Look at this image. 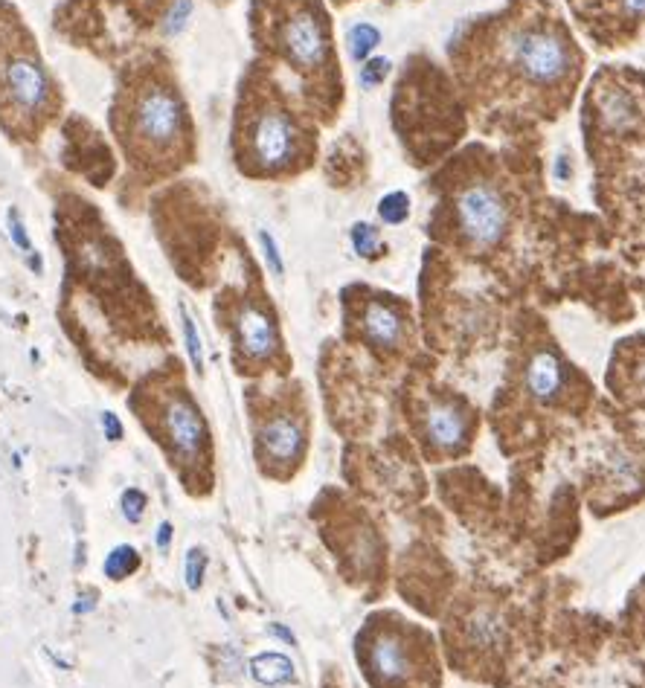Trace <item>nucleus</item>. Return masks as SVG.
<instances>
[{"label": "nucleus", "mask_w": 645, "mask_h": 688, "mask_svg": "<svg viewBox=\"0 0 645 688\" xmlns=\"http://www.w3.org/2000/svg\"><path fill=\"white\" fill-rule=\"evenodd\" d=\"M625 346H631V349H628V358L622 363V369L616 372L619 375V392L628 401L645 404V340H631Z\"/></svg>", "instance_id": "17"}, {"label": "nucleus", "mask_w": 645, "mask_h": 688, "mask_svg": "<svg viewBox=\"0 0 645 688\" xmlns=\"http://www.w3.org/2000/svg\"><path fill=\"white\" fill-rule=\"evenodd\" d=\"M381 44V32L375 30L372 24H355V27H349V32H346V47H349V56H352V61H358V64H364L367 59H372V53H375V47Z\"/></svg>", "instance_id": "19"}, {"label": "nucleus", "mask_w": 645, "mask_h": 688, "mask_svg": "<svg viewBox=\"0 0 645 688\" xmlns=\"http://www.w3.org/2000/svg\"><path fill=\"white\" fill-rule=\"evenodd\" d=\"M163 430L172 442V448L178 450V456L184 459H195L204 442H207V427L198 413V407L186 398V395H172L163 407Z\"/></svg>", "instance_id": "12"}, {"label": "nucleus", "mask_w": 645, "mask_h": 688, "mask_svg": "<svg viewBox=\"0 0 645 688\" xmlns=\"http://www.w3.org/2000/svg\"><path fill=\"white\" fill-rule=\"evenodd\" d=\"M335 3H338V6H340V3H349V0H335Z\"/></svg>", "instance_id": "36"}, {"label": "nucleus", "mask_w": 645, "mask_h": 688, "mask_svg": "<svg viewBox=\"0 0 645 688\" xmlns=\"http://www.w3.org/2000/svg\"><path fill=\"white\" fill-rule=\"evenodd\" d=\"M123 134L131 154L160 172L192 157V120L178 85L166 73H146L123 99Z\"/></svg>", "instance_id": "7"}, {"label": "nucleus", "mask_w": 645, "mask_h": 688, "mask_svg": "<svg viewBox=\"0 0 645 688\" xmlns=\"http://www.w3.org/2000/svg\"><path fill=\"white\" fill-rule=\"evenodd\" d=\"M140 3H160V0H140Z\"/></svg>", "instance_id": "35"}, {"label": "nucleus", "mask_w": 645, "mask_h": 688, "mask_svg": "<svg viewBox=\"0 0 645 688\" xmlns=\"http://www.w3.org/2000/svg\"><path fill=\"white\" fill-rule=\"evenodd\" d=\"M268 630H271V633H274L277 639H282V642H288V645H294V642H297V639H294V633H291V630H288V628H282V625H271V628H268Z\"/></svg>", "instance_id": "33"}, {"label": "nucleus", "mask_w": 645, "mask_h": 688, "mask_svg": "<svg viewBox=\"0 0 645 688\" xmlns=\"http://www.w3.org/2000/svg\"><path fill=\"white\" fill-rule=\"evenodd\" d=\"M430 189L436 195L430 230L474 256L506 244L532 201V183H523V157L509 163L480 143L454 154L433 175Z\"/></svg>", "instance_id": "2"}, {"label": "nucleus", "mask_w": 645, "mask_h": 688, "mask_svg": "<svg viewBox=\"0 0 645 688\" xmlns=\"http://www.w3.org/2000/svg\"><path fill=\"white\" fill-rule=\"evenodd\" d=\"M393 125L416 166L439 163L465 137V105L454 79L413 56L393 96Z\"/></svg>", "instance_id": "6"}, {"label": "nucleus", "mask_w": 645, "mask_h": 688, "mask_svg": "<svg viewBox=\"0 0 645 688\" xmlns=\"http://www.w3.org/2000/svg\"><path fill=\"white\" fill-rule=\"evenodd\" d=\"M88 610H93V599H79V604H73V613H88Z\"/></svg>", "instance_id": "34"}, {"label": "nucleus", "mask_w": 645, "mask_h": 688, "mask_svg": "<svg viewBox=\"0 0 645 688\" xmlns=\"http://www.w3.org/2000/svg\"><path fill=\"white\" fill-rule=\"evenodd\" d=\"M137 567H140L137 549H134V546H117V549H111V555L105 558V567L102 569H105L108 578L120 581V578H128Z\"/></svg>", "instance_id": "23"}, {"label": "nucleus", "mask_w": 645, "mask_h": 688, "mask_svg": "<svg viewBox=\"0 0 645 688\" xmlns=\"http://www.w3.org/2000/svg\"><path fill=\"white\" fill-rule=\"evenodd\" d=\"M102 427H105V439H108V442L123 439V421L117 419V413L105 410V413H102Z\"/></svg>", "instance_id": "31"}, {"label": "nucleus", "mask_w": 645, "mask_h": 688, "mask_svg": "<svg viewBox=\"0 0 645 688\" xmlns=\"http://www.w3.org/2000/svg\"><path fill=\"white\" fill-rule=\"evenodd\" d=\"M369 668L378 680L384 683H396L401 677H407L410 671V657L407 648L399 636H378L369 648Z\"/></svg>", "instance_id": "16"}, {"label": "nucleus", "mask_w": 645, "mask_h": 688, "mask_svg": "<svg viewBox=\"0 0 645 688\" xmlns=\"http://www.w3.org/2000/svg\"><path fill=\"white\" fill-rule=\"evenodd\" d=\"M120 509H123V517L128 523H140L143 511H146V494L137 491V488H128L120 497Z\"/></svg>", "instance_id": "29"}, {"label": "nucleus", "mask_w": 645, "mask_h": 688, "mask_svg": "<svg viewBox=\"0 0 645 688\" xmlns=\"http://www.w3.org/2000/svg\"><path fill=\"white\" fill-rule=\"evenodd\" d=\"M378 218H381L384 224H390V227L404 224V221L410 218V198H407V192H401V189L387 192V195L378 201Z\"/></svg>", "instance_id": "22"}, {"label": "nucleus", "mask_w": 645, "mask_h": 688, "mask_svg": "<svg viewBox=\"0 0 645 688\" xmlns=\"http://www.w3.org/2000/svg\"><path fill=\"white\" fill-rule=\"evenodd\" d=\"M500 636H503V628H500L497 616L486 613V610H480V613L468 622V639H471V645H477V648H494V645L500 642Z\"/></svg>", "instance_id": "21"}, {"label": "nucleus", "mask_w": 645, "mask_h": 688, "mask_svg": "<svg viewBox=\"0 0 645 688\" xmlns=\"http://www.w3.org/2000/svg\"><path fill=\"white\" fill-rule=\"evenodd\" d=\"M233 329H236L239 352H242L247 360H271L279 352L277 323H274V317H271L262 305L245 302V305L236 311Z\"/></svg>", "instance_id": "11"}, {"label": "nucleus", "mask_w": 645, "mask_h": 688, "mask_svg": "<svg viewBox=\"0 0 645 688\" xmlns=\"http://www.w3.org/2000/svg\"><path fill=\"white\" fill-rule=\"evenodd\" d=\"M0 90L6 105L21 117H41L50 102V76L30 53H15L0 64Z\"/></svg>", "instance_id": "9"}, {"label": "nucleus", "mask_w": 645, "mask_h": 688, "mask_svg": "<svg viewBox=\"0 0 645 688\" xmlns=\"http://www.w3.org/2000/svg\"><path fill=\"white\" fill-rule=\"evenodd\" d=\"M9 239H12V244L24 253V256H35L38 250H35V244H32L30 239V230H27V224L21 221V215L15 210H9Z\"/></svg>", "instance_id": "28"}, {"label": "nucleus", "mask_w": 645, "mask_h": 688, "mask_svg": "<svg viewBox=\"0 0 645 688\" xmlns=\"http://www.w3.org/2000/svg\"><path fill=\"white\" fill-rule=\"evenodd\" d=\"M390 67H393L390 59H367L361 64V85L367 90L384 85V79L390 76Z\"/></svg>", "instance_id": "27"}, {"label": "nucleus", "mask_w": 645, "mask_h": 688, "mask_svg": "<svg viewBox=\"0 0 645 688\" xmlns=\"http://www.w3.org/2000/svg\"><path fill=\"white\" fill-rule=\"evenodd\" d=\"M154 543H157V549H160V552H166V549H169V543H172V523H169V520L157 526V538H154Z\"/></svg>", "instance_id": "32"}, {"label": "nucleus", "mask_w": 645, "mask_h": 688, "mask_svg": "<svg viewBox=\"0 0 645 688\" xmlns=\"http://www.w3.org/2000/svg\"><path fill=\"white\" fill-rule=\"evenodd\" d=\"M259 47L268 50L271 64H279L297 82V99L311 117L335 122L343 102L338 47L332 18L323 0H268L253 18Z\"/></svg>", "instance_id": "4"}, {"label": "nucleus", "mask_w": 645, "mask_h": 688, "mask_svg": "<svg viewBox=\"0 0 645 688\" xmlns=\"http://www.w3.org/2000/svg\"><path fill=\"white\" fill-rule=\"evenodd\" d=\"M358 326H361V337L367 340L369 349L384 352V355L401 352L410 340V323L404 311L396 302H390V297H381V294L364 300L361 314H358Z\"/></svg>", "instance_id": "10"}, {"label": "nucleus", "mask_w": 645, "mask_h": 688, "mask_svg": "<svg viewBox=\"0 0 645 688\" xmlns=\"http://www.w3.org/2000/svg\"><path fill=\"white\" fill-rule=\"evenodd\" d=\"M576 27L599 50L634 44L645 30V0H567Z\"/></svg>", "instance_id": "8"}, {"label": "nucleus", "mask_w": 645, "mask_h": 688, "mask_svg": "<svg viewBox=\"0 0 645 688\" xmlns=\"http://www.w3.org/2000/svg\"><path fill=\"white\" fill-rule=\"evenodd\" d=\"M587 157L599 183L619 163L645 151V73L628 64H608L593 73L582 102Z\"/></svg>", "instance_id": "5"}, {"label": "nucleus", "mask_w": 645, "mask_h": 688, "mask_svg": "<svg viewBox=\"0 0 645 688\" xmlns=\"http://www.w3.org/2000/svg\"><path fill=\"white\" fill-rule=\"evenodd\" d=\"M181 326H184V343H186V355H189V363L192 369L201 375L204 372V346H201V334H198V326L192 320V314L181 305Z\"/></svg>", "instance_id": "24"}, {"label": "nucleus", "mask_w": 645, "mask_h": 688, "mask_svg": "<svg viewBox=\"0 0 645 688\" xmlns=\"http://www.w3.org/2000/svg\"><path fill=\"white\" fill-rule=\"evenodd\" d=\"M465 114L486 137H535L570 111L587 56L553 0H506L448 47Z\"/></svg>", "instance_id": "1"}, {"label": "nucleus", "mask_w": 645, "mask_h": 688, "mask_svg": "<svg viewBox=\"0 0 645 688\" xmlns=\"http://www.w3.org/2000/svg\"><path fill=\"white\" fill-rule=\"evenodd\" d=\"M233 154L247 178L282 180L306 172L317 157V125L271 67H256L242 85L233 122Z\"/></svg>", "instance_id": "3"}, {"label": "nucleus", "mask_w": 645, "mask_h": 688, "mask_svg": "<svg viewBox=\"0 0 645 688\" xmlns=\"http://www.w3.org/2000/svg\"><path fill=\"white\" fill-rule=\"evenodd\" d=\"M259 445L274 459V462H291L303 450V427L291 416H274L262 424L259 430Z\"/></svg>", "instance_id": "15"}, {"label": "nucleus", "mask_w": 645, "mask_h": 688, "mask_svg": "<svg viewBox=\"0 0 645 688\" xmlns=\"http://www.w3.org/2000/svg\"><path fill=\"white\" fill-rule=\"evenodd\" d=\"M204 572H207V555H204V549L201 546H192L189 552H186V561H184V578H186V587L195 593V590H201V584H204Z\"/></svg>", "instance_id": "26"}, {"label": "nucleus", "mask_w": 645, "mask_h": 688, "mask_svg": "<svg viewBox=\"0 0 645 688\" xmlns=\"http://www.w3.org/2000/svg\"><path fill=\"white\" fill-rule=\"evenodd\" d=\"M259 244H262V256H265V262H268V270H271L274 276H282V273H285V265H282V256H279V247L277 241H274V236H271L268 230H259Z\"/></svg>", "instance_id": "30"}, {"label": "nucleus", "mask_w": 645, "mask_h": 688, "mask_svg": "<svg viewBox=\"0 0 645 688\" xmlns=\"http://www.w3.org/2000/svg\"><path fill=\"white\" fill-rule=\"evenodd\" d=\"M526 392L541 401V404H553L561 395V389L567 387V366L555 355L553 349H535L529 360H526Z\"/></svg>", "instance_id": "14"}, {"label": "nucleus", "mask_w": 645, "mask_h": 688, "mask_svg": "<svg viewBox=\"0 0 645 688\" xmlns=\"http://www.w3.org/2000/svg\"><path fill=\"white\" fill-rule=\"evenodd\" d=\"M349 241H352V250H355L361 259H378V256H381V250H384V241H381L378 227H372V224H367V221L352 224V230H349Z\"/></svg>", "instance_id": "20"}, {"label": "nucleus", "mask_w": 645, "mask_h": 688, "mask_svg": "<svg viewBox=\"0 0 645 688\" xmlns=\"http://www.w3.org/2000/svg\"><path fill=\"white\" fill-rule=\"evenodd\" d=\"M250 677L262 686H282L294 680V662L285 654H259L250 659Z\"/></svg>", "instance_id": "18"}, {"label": "nucleus", "mask_w": 645, "mask_h": 688, "mask_svg": "<svg viewBox=\"0 0 645 688\" xmlns=\"http://www.w3.org/2000/svg\"><path fill=\"white\" fill-rule=\"evenodd\" d=\"M189 15H192V0H172V3L166 6V12H163L160 32H163L166 38H172V35L184 32Z\"/></svg>", "instance_id": "25"}, {"label": "nucleus", "mask_w": 645, "mask_h": 688, "mask_svg": "<svg viewBox=\"0 0 645 688\" xmlns=\"http://www.w3.org/2000/svg\"><path fill=\"white\" fill-rule=\"evenodd\" d=\"M425 436L433 448L460 450L468 442V416L457 401L433 398L425 407Z\"/></svg>", "instance_id": "13"}]
</instances>
